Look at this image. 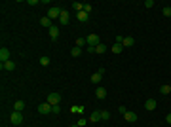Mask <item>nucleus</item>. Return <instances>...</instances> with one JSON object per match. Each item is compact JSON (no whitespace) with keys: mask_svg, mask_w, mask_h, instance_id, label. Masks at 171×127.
Listing matches in <instances>:
<instances>
[{"mask_svg":"<svg viewBox=\"0 0 171 127\" xmlns=\"http://www.w3.org/2000/svg\"><path fill=\"white\" fill-rule=\"evenodd\" d=\"M10 121H12V125H21L23 123V114L21 112H12Z\"/></svg>","mask_w":171,"mask_h":127,"instance_id":"1","label":"nucleus"},{"mask_svg":"<svg viewBox=\"0 0 171 127\" xmlns=\"http://www.w3.org/2000/svg\"><path fill=\"white\" fill-rule=\"evenodd\" d=\"M59 101H61V95H59V93H50L46 103H50L51 106H55V104H59Z\"/></svg>","mask_w":171,"mask_h":127,"instance_id":"2","label":"nucleus"},{"mask_svg":"<svg viewBox=\"0 0 171 127\" xmlns=\"http://www.w3.org/2000/svg\"><path fill=\"white\" fill-rule=\"evenodd\" d=\"M86 42H87V46H93V48H95V46L101 44V40H99V36H97V34H90V36L86 38Z\"/></svg>","mask_w":171,"mask_h":127,"instance_id":"3","label":"nucleus"},{"mask_svg":"<svg viewBox=\"0 0 171 127\" xmlns=\"http://www.w3.org/2000/svg\"><path fill=\"white\" fill-rule=\"evenodd\" d=\"M61 12H63V10H59L57 6H53V8H50L48 17H50V19H59V17H61Z\"/></svg>","mask_w":171,"mask_h":127,"instance_id":"4","label":"nucleus"},{"mask_svg":"<svg viewBox=\"0 0 171 127\" xmlns=\"http://www.w3.org/2000/svg\"><path fill=\"white\" fill-rule=\"evenodd\" d=\"M51 108H53V106H51L50 103H42V104L38 106V112H40V114H50Z\"/></svg>","mask_w":171,"mask_h":127,"instance_id":"5","label":"nucleus"},{"mask_svg":"<svg viewBox=\"0 0 171 127\" xmlns=\"http://www.w3.org/2000/svg\"><path fill=\"white\" fill-rule=\"evenodd\" d=\"M122 116L126 118V121H129V123H133V121H137V114H135V112H129V110H126V112H124Z\"/></svg>","mask_w":171,"mask_h":127,"instance_id":"6","label":"nucleus"},{"mask_svg":"<svg viewBox=\"0 0 171 127\" xmlns=\"http://www.w3.org/2000/svg\"><path fill=\"white\" fill-rule=\"evenodd\" d=\"M6 61H10V49L2 48L0 49V63H6Z\"/></svg>","mask_w":171,"mask_h":127,"instance_id":"7","label":"nucleus"},{"mask_svg":"<svg viewBox=\"0 0 171 127\" xmlns=\"http://www.w3.org/2000/svg\"><path fill=\"white\" fill-rule=\"evenodd\" d=\"M133 44H135V38H133V36H124V42H122L124 49H126V48H131Z\"/></svg>","mask_w":171,"mask_h":127,"instance_id":"8","label":"nucleus"},{"mask_svg":"<svg viewBox=\"0 0 171 127\" xmlns=\"http://www.w3.org/2000/svg\"><path fill=\"white\" fill-rule=\"evenodd\" d=\"M76 17H78V21H82V23H86L87 19H90V13H86L84 10H82V12H76Z\"/></svg>","mask_w":171,"mask_h":127,"instance_id":"9","label":"nucleus"},{"mask_svg":"<svg viewBox=\"0 0 171 127\" xmlns=\"http://www.w3.org/2000/svg\"><path fill=\"white\" fill-rule=\"evenodd\" d=\"M69 17H70L69 12L63 10V12H61V17H59V23H61V25H67V23H69Z\"/></svg>","mask_w":171,"mask_h":127,"instance_id":"10","label":"nucleus"},{"mask_svg":"<svg viewBox=\"0 0 171 127\" xmlns=\"http://www.w3.org/2000/svg\"><path fill=\"white\" fill-rule=\"evenodd\" d=\"M144 108H147V110H156V101H154V99H147Z\"/></svg>","mask_w":171,"mask_h":127,"instance_id":"11","label":"nucleus"},{"mask_svg":"<svg viewBox=\"0 0 171 127\" xmlns=\"http://www.w3.org/2000/svg\"><path fill=\"white\" fill-rule=\"evenodd\" d=\"M40 25H42V27H46V29H51V27H53V25H51V19L48 17V15L40 19Z\"/></svg>","mask_w":171,"mask_h":127,"instance_id":"12","label":"nucleus"},{"mask_svg":"<svg viewBox=\"0 0 171 127\" xmlns=\"http://www.w3.org/2000/svg\"><path fill=\"white\" fill-rule=\"evenodd\" d=\"M13 68H15L13 61H6V63H2V70H8V72H10V70H13Z\"/></svg>","mask_w":171,"mask_h":127,"instance_id":"13","label":"nucleus"},{"mask_svg":"<svg viewBox=\"0 0 171 127\" xmlns=\"http://www.w3.org/2000/svg\"><path fill=\"white\" fill-rule=\"evenodd\" d=\"M13 110H15V112H23V110H25V103H23V101H15Z\"/></svg>","mask_w":171,"mask_h":127,"instance_id":"14","label":"nucleus"},{"mask_svg":"<svg viewBox=\"0 0 171 127\" xmlns=\"http://www.w3.org/2000/svg\"><path fill=\"white\" fill-rule=\"evenodd\" d=\"M95 97H97V99H105V97H107V89H105V87H97Z\"/></svg>","mask_w":171,"mask_h":127,"instance_id":"15","label":"nucleus"},{"mask_svg":"<svg viewBox=\"0 0 171 127\" xmlns=\"http://www.w3.org/2000/svg\"><path fill=\"white\" fill-rule=\"evenodd\" d=\"M57 36H59V29L53 25V27L50 29V38H51V40H57Z\"/></svg>","mask_w":171,"mask_h":127,"instance_id":"16","label":"nucleus"},{"mask_svg":"<svg viewBox=\"0 0 171 127\" xmlns=\"http://www.w3.org/2000/svg\"><path fill=\"white\" fill-rule=\"evenodd\" d=\"M99 120H101V110H95L90 114V121H99Z\"/></svg>","mask_w":171,"mask_h":127,"instance_id":"17","label":"nucleus"},{"mask_svg":"<svg viewBox=\"0 0 171 127\" xmlns=\"http://www.w3.org/2000/svg\"><path fill=\"white\" fill-rule=\"evenodd\" d=\"M110 51L118 55V53H122V51H124V46H122V44H114L112 48H110Z\"/></svg>","mask_w":171,"mask_h":127,"instance_id":"18","label":"nucleus"},{"mask_svg":"<svg viewBox=\"0 0 171 127\" xmlns=\"http://www.w3.org/2000/svg\"><path fill=\"white\" fill-rule=\"evenodd\" d=\"M80 53H82V48H78V46H74V48L70 49V55H72V57H78Z\"/></svg>","mask_w":171,"mask_h":127,"instance_id":"19","label":"nucleus"},{"mask_svg":"<svg viewBox=\"0 0 171 127\" xmlns=\"http://www.w3.org/2000/svg\"><path fill=\"white\" fill-rule=\"evenodd\" d=\"M101 78H103V74H99V72L91 74V82H93V84H99V82H101Z\"/></svg>","mask_w":171,"mask_h":127,"instance_id":"20","label":"nucleus"},{"mask_svg":"<svg viewBox=\"0 0 171 127\" xmlns=\"http://www.w3.org/2000/svg\"><path fill=\"white\" fill-rule=\"evenodd\" d=\"M160 93H162V95H169L171 87H169V85H160Z\"/></svg>","mask_w":171,"mask_h":127,"instance_id":"21","label":"nucleus"},{"mask_svg":"<svg viewBox=\"0 0 171 127\" xmlns=\"http://www.w3.org/2000/svg\"><path fill=\"white\" fill-rule=\"evenodd\" d=\"M105 51H107V46H105V44L95 46V53H105Z\"/></svg>","mask_w":171,"mask_h":127,"instance_id":"22","label":"nucleus"},{"mask_svg":"<svg viewBox=\"0 0 171 127\" xmlns=\"http://www.w3.org/2000/svg\"><path fill=\"white\" fill-rule=\"evenodd\" d=\"M72 8H74L76 12H82V10H84V4H80V2H72Z\"/></svg>","mask_w":171,"mask_h":127,"instance_id":"23","label":"nucleus"},{"mask_svg":"<svg viewBox=\"0 0 171 127\" xmlns=\"http://www.w3.org/2000/svg\"><path fill=\"white\" fill-rule=\"evenodd\" d=\"M101 120H110V112H107V110H101Z\"/></svg>","mask_w":171,"mask_h":127,"instance_id":"24","label":"nucleus"},{"mask_svg":"<svg viewBox=\"0 0 171 127\" xmlns=\"http://www.w3.org/2000/svg\"><path fill=\"white\" fill-rule=\"evenodd\" d=\"M76 46H78V48H84V46H87L86 38H78V40H76Z\"/></svg>","mask_w":171,"mask_h":127,"instance_id":"25","label":"nucleus"},{"mask_svg":"<svg viewBox=\"0 0 171 127\" xmlns=\"http://www.w3.org/2000/svg\"><path fill=\"white\" fill-rule=\"evenodd\" d=\"M40 65L48 67V65H50V57H46V55H44V57H40Z\"/></svg>","mask_w":171,"mask_h":127,"instance_id":"26","label":"nucleus"},{"mask_svg":"<svg viewBox=\"0 0 171 127\" xmlns=\"http://www.w3.org/2000/svg\"><path fill=\"white\" fill-rule=\"evenodd\" d=\"M162 12H164V15H165V17H171V6H165V8L162 10Z\"/></svg>","mask_w":171,"mask_h":127,"instance_id":"27","label":"nucleus"},{"mask_svg":"<svg viewBox=\"0 0 171 127\" xmlns=\"http://www.w3.org/2000/svg\"><path fill=\"white\" fill-rule=\"evenodd\" d=\"M61 112V108H59V104H55L53 108H51V114H59Z\"/></svg>","mask_w":171,"mask_h":127,"instance_id":"28","label":"nucleus"},{"mask_svg":"<svg viewBox=\"0 0 171 127\" xmlns=\"http://www.w3.org/2000/svg\"><path fill=\"white\" fill-rule=\"evenodd\" d=\"M84 12L86 13H91V4H84Z\"/></svg>","mask_w":171,"mask_h":127,"instance_id":"29","label":"nucleus"},{"mask_svg":"<svg viewBox=\"0 0 171 127\" xmlns=\"http://www.w3.org/2000/svg\"><path fill=\"white\" fill-rule=\"evenodd\" d=\"M152 6H154L152 0H147V2H144V8H152Z\"/></svg>","mask_w":171,"mask_h":127,"instance_id":"30","label":"nucleus"},{"mask_svg":"<svg viewBox=\"0 0 171 127\" xmlns=\"http://www.w3.org/2000/svg\"><path fill=\"white\" fill-rule=\"evenodd\" d=\"M78 125H80V127H84V125H86V120H84V118H80V121H78Z\"/></svg>","mask_w":171,"mask_h":127,"instance_id":"31","label":"nucleus"},{"mask_svg":"<svg viewBox=\"0 0 171 127\" xmlns=\"http://www.w3.org/2000/svg\"><path fill=\"white\" fill-rule=\"evenodd\" d=\"M165 121H167V123L171 125V114H167V116H165Z\"/></svg>","mask_w":171,"mask_h":127,"instance_id":"32","label":"nucleus"},{"mask_svg":"<svg viewBox=\"0 0 171 127\" xmlns=\"http://www.w3.org/2000/svg\"><path fill=\"white\" fill-rule=\"evenodd\" d=\"M70 127H80V125H78V123H74V125H70Z\"/></svg>","mask_w":171,"mask_h":127,"instance_id":"33","label":"nucleus"},{"mask_svg":"<svg viewBox=\"0 0 171 127\" xmlns=\"http://www.w3.org/2000/svg\"><path fill=\"white\" fill-rule=\"evenodd\" d=\"M169 87H171V85H169Z\"/></svg>","mask_w":171,"mask_h":127,"instance_id":"34","label":"nucleus"}]
</instances>
